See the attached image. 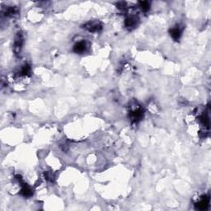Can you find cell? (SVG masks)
I'll return each mask as SVG.
<instances>
[{
    "label": "cell",
    "instance_id": "obj_1",
    "mask_svg": "<svg viewBox=\"0 0 211 211\" xmlns=\"http://www.w3.org/2000/svg\"><path fill=\"white\" fill-rule=\"evenodd\" d=\"M209 199L208 196H203L202 197H200L198 201L196 203V205L197 206V208L199 209H201V210H204V209H206L207 207L209 206Z\"/></svg>",
    "mask_w": 211,
    "mask_h": 211
},
{
    "label": "cell",
    "instance_id": "obj_2",
    "mask_svg": "<svg viewBox=\"0 0 211 211\" xmlns=\"http://www.w3.org/2000/svg\"><path fill=\"white\" fill-rule=\"evenodd\" d=\"M143 116V111L141 110L139 106H137L136 108L133 109L131 111V120L134 121H138Z\"/></svg>",
    "mask_w": 211,
    "mask_h": 211
},
{
    "label": "cell",
    "instance_id": "obj_3",
    "mask_svg": "<svg viewBox=\"0 0 211 211\" xmlns=\"http://www.w3.org/2000/svg\"><path fill=\"white\" fill-rule=\"evenodd\" d=\"M86 28L90 31L92 32H98L100 29H101V24L99 22H88L85 26Z\"/></svg>",
    "mask_w": 211,
    "mask_h": 211
},
{
    "label": "cell",
    "instance_id": "obj_4",
    "mask_svg": "<svg viewBox=\"0 0 211 211\" xmlns=\"http://www.w3.org/2000/svg\"><path fill=\"white\" fill-rule=\"evenodd\" d=\"M73 50L76 53H83L87 50V43L85 41H80L78 42L75 45Z\"/></svg>",
    "mask_w": 211,
    "mask_h": 211
},
{
    "label": "cell",
    "instance_id": "obj_5",
    "mask_svg": "<svg viewBox=\"0 0 211 211\" xmlns=\"http://www.w3.org/2000/svg\"><path fill=\"white\" fill-rule=\"evenodd\" d=\"M181 35H182V29L179 26L173 27L172 31H171V35L172 36V38L174 40H178Z\"/></svg>",
    "mask_w": 211,
    "mask_h": 211
},
{
    "label": "cell",
    "instance_id": "obj_6",
    "mask_svg": "<svg viewBox=\"0 0 211 211\" xmlns=\"http://www.w3.org/2000/svg\"><path fill=\"white\" fill-rule=\"evenodd\" d=\"M137 20L138 18H135V17H129L126 20V27H129V28H133L134 26H135L137 25Z\"/></svg>",
    "mask_w": 211,
    "mask_h": 211
},
{
    "label": "cell",
    "instance_id": "obj_7",
    "mask_svg": "<svg viewBox=\"0 0 211 211\" xmlns=\"http://www.w3.org/2000/svg\"><path fill=\"white\" fill-rule=\"evenodd\" d=\"M22 45V34H18L16 37L14 43V50L16 52H18L21 50V47Z\"/></svg>",
    "mask_w": 211,
    "mask_h": 211
},
{
    "label": "cell",
    "instance_id": "obj_8",
    "mask_svg": "<svg viewBox=\"0 0 211 211\" xmlns=\"http://www.w3.org/2000/svg\"><path fill=\"white\" fill-rule=\"evenodd\" d=\"M22 191V195L25 196H30L32 194V191L31 190V188H30L28 186H26V185L25 184L22 186V191Z\"/></svg>",
    "mask_w": 211,
    "mask_h": 211
},
{
    "label": "cell",
    "instance_id": "obj_9",
    "mask_svg": "<svg viewBox=\"0 0 211 211\" xmlns=\"http://www.w3.org/2000/svg\"><path fill=\"white\" fill-rule=\"evenodd\" d=\"M140 8L144 12H146L148 9L149 8V5L148 2H141L140 3Z\"/></svg>",
    "mask_w": 211,
    "mask_h": 211
}]
</instances>
